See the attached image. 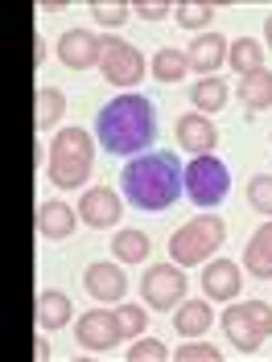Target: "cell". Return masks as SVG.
Listing matches in <instances>:
<instances>
[{
    "instance_id": "1",
    "label": "cell",
    "mask_w": 272,
    "mask_h": 362,
    "mask_svg": "<svg viewBox=\"0 0 272 362\" xmlns=\"http://www.w3.org/2000/svg\"><path fill=\"white\" fill-rule=\"evenodd\" d=\"M95 140L99 148L108 153H120V157H132V153H144L153 148L157 140V107L149 95H115L103 112L95 115Z\"/></svg>"
},
{
    "instance_id": "2",
    "label": "cell",
    "mask_w": 272,
    "mask_h": 362,
    "mask_svg": "<svg viewBox=\"0 0 272 362\" xmlns=\"http://www.w3.org/2000/svg\"><path fill=\"white\" fill-rule=\"evenodd\" d=\"M120 189H124V198H128L136 210L157 214V210H169V206L181 198V189H186V169H181V160L174 157L169 148H161V153H140V157H132L124 165Z\"/></svg>"
},
{
    "instance_id": "3",
    "label": "cell",
    "mask_w": 272,
    "mask_h": 362,
    "mask_svg": "<svg viewBox=\"0 0 272 362\" xmlns=\"http://www.w3.org/2000/svg\"><path fill=\"white\" fill-rule=\"evenodd\" d=\"M95 136L83 128H62L50 144V160H45V173L58 189H79L91 177V165H95Z\"/></svg>"
},
{
    "instance_id": "4",
    "label": "cell",
    "mask_w": 272,
    "mask_h": 362,
    "mask_svg": "<svg viewBox=\"0 0 272 362\" xmlns=\"http://www.w3.org/2000/svg\"><path fill=\"white\" fill-rule=\"evenodd\" d=\"M223 239H227L223 218L219 214H198V218H190L186 226H178L169 235V255H174L178 268H194V264H206V255H215L223 247Z\"/></svg>"
},
{
    "instance_id": "5",
    "label": "cell",
    "mask_w": 272,
    "mask_h": 362,
    "mask_svg": "<svg viewBox=\"0 0 272 362\" xmlns=\"http://www.w3.org/2000/svg\"><path fill=\"white\" fill-rule=\"evenodd\" d=\"M223 334L231 346H239V354L260 350V341L272 334V305L264 300H239L223 313Z\"/></svg>"
},
{
    "instance_id": "6",
    "label": "cell",
    "mask_w": 272,
    "mask_h": 362,
    "mask_svg": "<svg viewBox=\"0 0 272 362\" xmlns=\"http://www.w3.org/2000/svg\"><path fill=\"white\" fill-rule=\"evenodd\" d=\"M186 194H190V202L198 206V210L219 206L227 194H231V169H227L215 153L194 157L186 165Z\"/></svg>"
},
{
    "instance_id": "7",
    "label": "cell",
    "mask_w": 272,
    "mask_h": 362,
    "mask_svg": "<svg viewBox=\"0 0 272 362\" xmlns=\"http://www.w3.org/2000/svg\"><path fill=\"white\" fill-rule=\"evenodd\" d=\"M140 296H144L149 309H174V305H181V296H186L181 268H174V259L169 264H153L144 272V280H140Z\"/></svg>"
},
{
    "instance_id": "8",
    "label": "cell",
    "mask_w": 272,
    "mask_h": 362,
    "mask_svg": "<svg viewBox=\"0 0 272 362\" xmlns=\"http://www.w3.org/2000/svg\"><path fill=\"white\" fill-rule=\"evenodd\" d=\"M99 70H103V78L115 83V87H136L140 74H144V58H140V49H132L128 42H120V37H103Z\"/></svg>"
},
{
    "instance_id": "9",
    "label": "cell",
    "mask_w": 272,
    "mask_h": 362,
    "mask_svg": "<svg viewBox=\"0 0 272 362\" xmlns=\"http://www.w3.org/2000/svg\"><path fill=\"white\" fill-rule=\"evenodd\" d=\"M120 214H124V202H120V194L108 189V185H91L87 194L79 198V218L95 230H108V226L120 223Z\"/></svg>"
},
{
    "instance_id": "10",
    "label": "cell",
    "mask_w": 272,
    "mask_h": 362,
    "mask_svg": "<svg viewBox=\"0 0 272 362\" xmlns=\"http://www.w3.org/2000/svg\"><path fill=\"white\" fill-rule=\"evenodd\" d=\"M74 334H79V346H87V350H95V354H103V350H112V346L124 341L120 321H115V313H108V309L83 313L79 325H74Z\"/></svg>"
},
{
    "instance_id": "11",
    "label": "cell",
    "mask_w": 272,
    "mask_h": 362,
    "mask_svg": "<svg viewBox=\"0 0 272 362\" xmlns=\"http://www.w3.org/2000/svg\"><path fill=\"white\" fill-rule=\"evenodd\" d=\"M58 58H62L70 70L99 66V58H103V37H95L91 29H70V33H62V42H58Z\"/></svg>"
},
{
    "instance_id": "12",
    "label": "cell",
    "mask_w": 272,
    "mask_h": 362,
    "mask_svg": "<svg viewBox=\"0 0 272 362\" xmlns=\"http://www.w3.org/2000/svg\"><path fill=\"white\" fill-rule=\"evenodd\" d=\"M244 288V268L235 259H210L203 276V293L206 300H235Z\"/></svg>"
},
{
    "instance_id": "13",
    "label": "cell",
    "mask_w": 272,
    "mask_h": 362,
    "mask_svg": "<svg viewBox=\"0 0 272 362\" xmlns=\"http://www.w3.org/2000/svg\"><path fill=\"white\" fill-rule=\"evenodd\" d=\"M83 280H87V293L95 300H103V305H115V300H124V293H128V276L115 268V264H91L83 272Z\"/></svg>"
},
{
    "instance_id": "14",
    "label": "cell",
    "mask_w": 272,
    "mask_h": 362,
    "mask_svg": "<svg viewBox=\"0 0 272 362\" xmlns=\"http://www.w3.org/2000/svg\"><path fill=\"white\" fill-rule=\"evenodd\" d=\"M178 144L181 148H190L194 157H203V153H210L215 144H219V128L210 124V115L203 112H190L178 119Z\"/></svg>"
},
{
    "instance_id": "15",
    "label": "cell",
    "mask_w": 272,
    "mask_h": 362,
    "mask_svg": "<svg viewBox=\"0 0 272 362\" xmlns=\"http://www.w3.org/2000/svg\"><path fill=\"white\" fill-rule=\"evenodd\" d=\"M227 49H231V45H227V37H219V33L198 37V42L190 45V54H186V58H190V70H198L203 78H210V74L227 62Z\"/></svg>"
},
{
    "instance_id": "16",
    "label": "cell",
    "mask_w": 272,
    "mask_h": 362,
    "mask_svg": "<svg viewBox=\"0 0 272 362\" xmlns=\"http://www.w3.org/2000/svg\"><path fill=\"white\" fill-rule=\"evenodd\" d=\"M244 272L256 280H272V223H264L244 247Z\"/></svg>"
},
{
    "instance_id": "17",
    "label": "cell",
    "mask_w": 272,
    "mask_h": 362,
    "mask_svg": "<svg viewBox=\"0 0 272 362\" xmlns=\"http://www.w3.org/2000/svg\"><path fill=\"white\" fill-rule=\"evenodd\" d=\"M74 223H83V218L67 202H42V210H38V235L42 239H67Z\"/></svg>"
},
{
    "instance_id": "18",
    "label": "cell",
    "mask_w": 272,
    "mask_h": 362,
    "mask_svg": "<svg viewBox=\"0 0 272 362\" xmlns=\"http://www.w3.org/2000/svg\"><path fill=\"white\" fill-rule=\"evenodd\" d=\"M70 296L58 293V288H45L38 293V329H62L70 321Z\"/></svg>"
},
{
    "instance_id": "19",
    "label": "cell",
    "mask_w": 272,
    "mask_h": 362,
    "mask_svg": "<svg viewBox=\"0 0 272 362\" xmlns=\"http://www.w3.org/2000/svg\"><path fill=\"white\" fill-rule=\"evenodd\" d=\"M210 321H215V309L206 300H181V309L174 313V329L181 338H198L210 329Z\"/></svg>"
},
{
    "instance_id": "20",
    "label": "cell",
    "mask_w": 272,
    "mask_h": 362,
    "mask_svg": "<svg viewBox=\"0 0 272 362\" xmlns=\"http://www.w3.org/2000/svg\"><path fill=\"white\" fill-rule=\"evenodd\" d=\"M239 103L248 112L272 107V70H256V74H244L239 78Z\"/></svg>"
},
{
    "instance_id": "21",
    "label": "cell",
    "mask_w": 272,
    "mask_h": 362,
    "mask_svg": "<svg viewBox=\"0 0 272 362\" xmlns=\"http://www.w3.org/2000/svg\"><path fill=\"white\" fill-rule=\"evenodd\" d=\"M190 99H194V107H198L203 115H215V112L227 107L231 90H227V83H219V78H203V83L190 87Z\"/></svg>"
},
{
    "instance_id": "22",
    "label": "cell",
    "mask_w": 272,
    "mask_h": 362,
    "mask_svg": "<svg viewBox=\"0 0 272 362\" xmlns=\"http://www.w3.org/2000/svg\"><path fill=\"white\" fill-rule=\"evenodd\" d=\"M227 62L239 70V78L244 74H256V70H264V45L256 42V37H239V42L227 49Z\"/></svg>"
},
{
    "instance_id": "23",
    "label": "cell",
    "mask_w": 272,
    "mask_h": 362,
    "mask_svg": "<svg viewBox=\"0 0 272 362\" xmlns=\"http://www.w3.org/2000/svg\"><path fill=\"white\" fill-rule=\"evenodd\" d=\"M112 251L120 264H140V259H149V235L144 230H115L112 239Z\"/></svg>"
},
{
    "instance_id": "24",
    "label": "cell",
    "mask_w": 272,
    "mask_h": 362,
    "mask_svg": "<svg viewBox=\"0 0 272 362\" xmlns=\"http://www.w3.org/2000/svg\"><path fill=\"white\" fill-rule=\"evenodd\" d=\"M186 70H190V58H186L181 49H174V45L157 49V58H153V74H157V83H181Z\"/></svg>"
},
{
    "instance_id": "25",
    "label": "cell",
    "mask_w": 272,
    "mask_h": 362,
    "mask_svg": "<svg viewBox=\"0 0 272 362\" xmlns=\"http://www.w3.org/2000/svg\"><path fill=\"white\" fill-rule=\"evenodd\" d=\"M62 112H67V95H62V90L58 87H42L38 90V103H33V119H38V128H54Z\"/></svg>"
},
{
    "instance_id": "26",
    "label": "cell",
    "mask_w": 272,
    "mask_h": 362,
    "mask_svg": "<svg viewBox=\"0 0 272 362\" xmlns=\"http://www.w3.org/2000/svg\"><path fill=\"white\" fill-rule=\"evenodd\" d=\"M128 13H132V4H124V0H91V17L99 25H124L128 21Z\"/></svg>"
},
{
    "instance_id": "27",
    "label": "cell",
    "mask_w": 272,
    "mask_h": 362,
    "mask_svg": "<svg viewBox=\"0 0 272 362\" xmlns=\"http://www.w3.org/2000/svg\"><path fill=\"white\" fill-rule=\"evenodd\" d=\"M174 17H178V25H186V29H198V25H206L210 17H215V4H203V0H181L178 8H174Z\"/></svg>"
},
{
    "instance_id": "28",
    "label": "cell",
    "mask_w": 272,
    "mask_h": 362,
    "mask_svg": "<svg viewBox=\"0 0 272 362\" xmlns=\"http://www.w3.org/2000/svg\"><path fill=\"white\" fill-rule=\"evenodd\" d=\"M115 321H120V334H124V338H140L144 325H149V313H144L140 305H120V309H115Z\"/></svg>"
},
{
    "instance_id": "29",
    "label": "cell",
    "mask_w": 272,
    "mask_h": 362,
    "mask_svg": "<svg viewBox=\"0 0 272 362\" xmlns=\"http://www.w3.org/2000/svg\"><path fill=\"white\" fill-rule=\"evenodd\" d=\"M248 202L256 214H272V177L268 173H260V177L248 181Z\"/></svg>"
},
{
    "instance_id": "30",
    "label": "cell",
    "mask_w": 272,
    "mask_h": 362,
    "mask_svg": "<svg viewBox=\"0 0 272 362\" xmlns=\"http://www.w3.org/2000/svg\"><path fill=\"white\" fill-rule=\"evenodd\" d=\"M165 358H174V354L157 338H136V346L128 350V362H165Z\"/></svg>"
},
{
    "instance_id": "31",
    "label": "cell",
    "mask_w": 272,
    "mask_h": 362,
    "mask_svg": "<svg viewBox=\"0 0 272 362\" xmlns=\"http://www.w3.org/2000/svg\"><path fill=\"white\" fill-rule=\"evenodd\" d=\"M174 358H178V362H219L223 354H219L210 341H206V346H203V341H194V346H178V350H174Z\"/></svg>"
},
{
    "instance_id": "32",
    "label": "cell",
    "mask_w": 272,
    "mask_h": 362,
    "mask_svg": "<svg viewBox=\"0 0 272 362\" xmlns=\"http://www.w3.org/2000/svg\"><path fill=\"white\" fill-rule=\"evenodd\" d=\"M132 13H136V17H149V21H157V17H169V13H174V4H169V0H136Z\"/></svg>"
},
{
    "instance_id": "33",
    "label": "cell",
    "mask_w": 272,
    "mask_h": 362,
    "mask_svg": "<svg viewBox=\"0 0 272 362\" xmlns=\"http://www.w3.org/2000/svg\"><path fill=\"white\" fill-rule=\"evenodd\" d=\"M33 49H38V54H33V66L42 70V62H45V42H42V33L33 37Z\"/></svg>"
},
{
    "instance_id": "34",
    "label": "cell",
    "mask_w": 272,
    "mask_h": 362,
    "mask_svg": "<svg viewBox=\"0 0 272 362\" xmlns=\"http://www.w3.org/2000/svg\"><path fill=\"white\" fill-rule=\"evenodd\" d=\"M33 354H38V362H45V358H50V341H45L42 334H38V341H33Z\"/></svg>"
},
{
    "instance_id": "35",
    "label": "cell",
    "mask_w": 272,
    "mask_h": 362,
    "mask_svg": "<svg viewBox=\"0 0 272 362\" xmlns=\"http://www.w3.org/2000/svg\"><path fill=\"white\" fill-rule=\"evenodd\" d=\"M62 8H67V0H45L42 4V13H62Z\"/></svg>"
},
{
    "instance_id": "36",
    "label": "cell",
    "mask_w": 272,
    "mask_h": 362,
    "mask_svg": "<svg viewBox=\"0 0 272 362\" xmlns=\"http://www.w3.org/2000/svg\"><path fill=\"white\" fill-rule=\"evenodd\" d=\"M264 42H268V49H272V17L264 21Z\"/></svg>"
}]
</instances>
